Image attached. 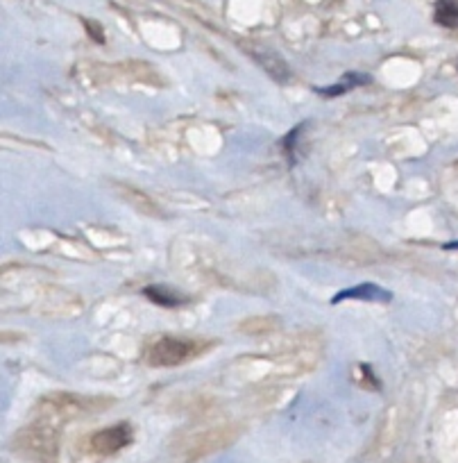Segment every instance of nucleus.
Instances as JSON below:
<instances>
[{
    "label": "nucleus",
    "instance_id": "1",
    "mask_svg": "<svg viewBox=\"0 0 458 463\" xmlns=\"http://www.w3.org/2000/svg\"><path fill=\"white\" fill-rule=\"evenodd\" d=\"M200 352V346L191 339L162 336L155 339L145 350V361L150 366H177L182 361H189Z\"/></svg>",
    "mask_w": 458,
    "mask_h": 463
},
{
    "label": "nucleus",
    "instance_id": "2",
    "mask_svg": "<svg viewBox=\"0 0 458 463\" xmlns=\"http://www.w3.org/2000/svg\"><path fill=\"white\" fill-rule=\"evenodd\" d=\"M129 443H132V427L127 422H118L114 427H105L93 434L89 446L96 455L107 457V455H116L118 450H123Z\"/></svg>",
    "mask_w": 458,
    "mask_h": 463
},
{
    "label": "nucleus",
    "instance_id": "3",
    "mask_svg": "<svg viewBox=\"0 0 458 463\" xmlns=\"http://www.w3.org/2000/svg\"><path fill=\"white\" fill-rule=\"evenodd\" d=\"M18 441L23 443L25 452L32 450V457L36 459H50L57 450V441H55L52 432L48 427H39V425L18 434Z\"/></svg>",
    "mask_w": 458,
    "mask_h": 463
},
{
    "label": "nucleus",
    "instance_id": "4",
    "mask_svg": "<svg viewBox=\"0 0 458 463\" xmlns=\"http://www.w3.org/2000/svg\"><path fill=\"white\" fill-rule=\"evenodd\" d=\"M343 300H363V302H390L392 300V293L381 289V286L372 284V282H366V284H359L354 286V289H348V291H341L334 295V304H338Z\"/></svg>",
    "mask_w": 458,
    "mask_h": 463
},
{
    "label": "nucleus",
    "instance_id": "5",
    "mask_svg": "<svg viewBox=\"0 0 458 463\" xmlns=\"http://www.w3.org/2000/svg\"><path fill=\"white\" fill-rule=\"evenodd\" d=\"M252 55H255V59H257V62L261 64V66H264L275 80L286 82L288 76H291V71H288L286 62H284L282 57H279V55L268 52V50H252Z\"/></svg>",
    "mask_w": 458,
    "mask_h": 463
},
{
    "label": "nucleus",
    "instance_id": "6",
    "mask_svg": "<svg viewBox=\"0 0 458 463\" xmlns=\"http://www.w3.org/2000/svg\"><path fill=\"white\" fill-rule=\"evenodd\" d=\"M370 82V76H361V73H350V76H345L338 85H334V87H329V89H324V87H317L315 91L320 96H329V98H334V96H341V94H345V91H350V89H354V87H361V85H368Z\"/></svg>",
    "mask_w": 458,
    "mask_h": 463
},
{
    "label": "nucleus",
    "instance_id": "7",
    "mask_svg": "<svg viewBox=\"0 0 458 463\" xmlns=\"http://www.w3.org/2000/svg\"><path fill=\"white\" fill-rule=\"evenodd\" d=\"M436 23L443 27H458V0H438Z\"/></svg>",
    "mask_w": 458,
    "mask_h": 463
},
{
    "label": "nucleus",
    "instance_id": "8",
    "mask_svg": "<svg viewBox=\"0 0 458 463\" xmlns=\"http://www.w3.org/2000/svg\"><path fill=\"white\" fill-rule=\"evenodd\" d=\"M143 293H145L155 304H159V307H180V304H182L180 295L173 293L171 289H166V286H148Z\"/></svg>",
    "mask_w": 458,
    "mask_h": 463
},
{
    "label": "nucleus",
    "instance_id": "9",
    "mask_svg": "<svg viewBox=\"0 0 458 463\" xmlns=\"http://www.w3.org/2000/svg\"><path fill=\"white\" fill-rule=\"evenodd\" d=\"M277 327V318H252L245 320L241 325V332H248V334H259V332H270Z\"/></svg>",
    "mask_w": 458,
    "mask_h": 463
},
{
    "label": "nucleus",
    "instance_id": "10",
    "mask_svg": "<svg viewBox=\"0 0 458 463\" xmlns=\"http://www.w3.org/2000/svg\"><path fill=\"white\" fill-rule=\"evenodd\" d=\"M84 27H87V32H89L91 39H96L98 43H105V34H102L100 23H96V21H84Z\"/></svg>",
    "mask_w": 458,
    "mask_h": 463
}]
</instances>
